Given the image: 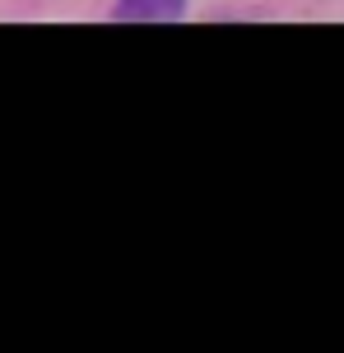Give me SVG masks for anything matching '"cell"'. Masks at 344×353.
Masks as SVG:
<instances>
[{
	"label": "cell",
	"instance_id": "obj_1",
	"mask_svg": "<svg viewBox=\"0 0 344 353\" xmlns=\"http://www.w3.org/2000/svg\"><path fill=\"white\" fill-rule=\"evenodd\" d=\"M186 0H117L112 19L117 23H163V19H181Z\"/></svg>",
	"mask_w": 344,
	"mask_h": 353
}]
</instances>
